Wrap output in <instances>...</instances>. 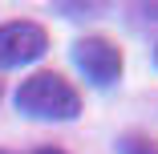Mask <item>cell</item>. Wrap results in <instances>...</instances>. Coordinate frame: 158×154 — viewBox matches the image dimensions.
Listing matches in <instances>:
<instances>
[{
  "instance_id": "52a82bcc",
  "label": "cell",
  "mask_w": 158,
  "mask_h": 154,
  "mask_svg": "<svg viewBox=\"0 0 158 154\" xmlns=\"http://www.w3.org/2000/svg\"><path fill=\"white\" fill-rule=\"evenodd\" d=\"M0 154H12V150H0Z\"/></svg>"
},
{
  "instance_id": "7a4b0ae2",
  "label": "cell",
  "mask_w": 158,
  "mask_h": 154,
  "mask_svg": "<svg viewBox=\"0 0 158 154\" xmlns=\"http://www.w3.org/2000/svg\"><path fill=\"white\" fill-rule=\"evenodd\" d=\"M49 33L33 20H8L0 24V69H20L28 61L45 57Z\"/></svg>"
},
{
  "instance_id": "8992f818",
  "label": "cell",
  "mask_w": 158,
  "mask_h": 154,
  "mask_svg": "<svg viewBox=\"0 0 158 154\" xmlns=\"http://www.w3.org/2000/svg\"><path fill=\"white\" fill-rule=\"evenodd\" d=\"M154 65H158V45H154Z\"/></svg>"
},
{
  "instance_id": "6da1fadb",
  "label": "cell",
  "mask_w": 158,
  "mask_h": 154,
  "mask_svg": "<svg viewBox=\"0 0 158 154\" xmlns=\"http://www.w3.org/2000/svg\"><path fill=\"white\" fill-rule=\"evenodd\" d=\"M16 110L28 118H45V122H69L81 114V94L53 69H41L33 77H24L16 89Z\"/></svg>"
},
{
  "instance_id": "3957f363",
  "label": "cell",
  "mask_w": 158,
  "mask_h": 154,
  "mask_svg": "<svg viewBox=\"0 0 158 154\" xmlns=\"http://www.w3.org/2000/svg\"><path fill=\"white\" fill-rule=\"evenodd\" d=\"M73 65L85 73V81L106 89V85H114L122 77V49L114 41H106V37H81L73 45Z\"/></svg>"
},
{
  "instance_id": "277c9868",
  "label": "cell",
  "mask_w": 158,
  "mask_h": 154,
  "mask_svg": "<svg viewBox=\"0 0 158 154\" xmlns=\"http://www.w3.org/2000/svg\"><path fill=\"white\" fill-rule=\"evenodd\" d=\"M118 154H158V142L150 134H122L118 138Z\"/></svg>"
},
{
  "instance_id": "5b68a950",
  "label": "cell",
  "mask_w": 158,
  "mask_h": 154,
  "mask_svg": "<svg viewBox=\"0 0 158 154\" xmlns=\"http://www.w3.org/2000/svg\"><path fill=\"white\" fill-rule=\"evenodd\" d=\"M33 154H65V150H57V146H41V150H33Z\"/></svg>"
}]
</instances>
